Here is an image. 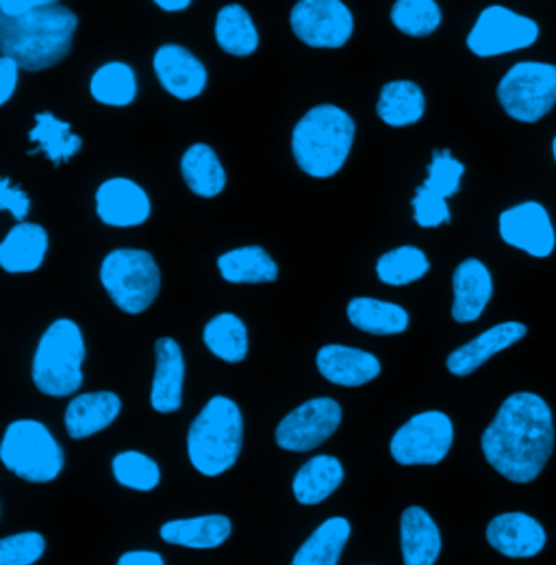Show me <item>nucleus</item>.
<instances>
[{"label": "nucleus", "instance_id": "f257e3e1", "mask_svg": "<svg viewBox=\"0 0 556 565\" xmlns=\"http://www.w3.org/2000/svg\"><path fill=\"white\" fill-rule=\"evenodd\" d=\"M489 466L511 483H531L555 450V420L548 403L531 392L509 396L481 439Z\"/></svg>", "mask_w": 556, "mask_h": 565}, {"label": "nucleus", "instance_id": "f03ea898", "mask_svg": "<svg viewBox=\"0 0 556 565\" xmlns=\"http://www.w3.org/2000/svg\"><path fill=\"white\" fill-rule=\"evenodd\" d=\"M76 26V13L62 4L22 15L0 13L2 55L15 60L22 71L53 68L68 57Z\"/></svg>", "mask_w": 556, "mask_h": 565}, {"label": "nucleus", "instance_id": "7ed1b4c3", "mask_svg": "<svg viewBox=\"0 0 556 565\" xmlns=\"http://www.w3.org/2000/svg\"><path fill=\"white\" fill-rule=\"evenodd\" d=\"M354 120L338 105L309 109L291 134V152L298 168L313 179L335 177L352 150Z\"/></svg>", "mask_w": 556, "mask_h": 565}, {"label": "nucleus", "instance_id": "20e7f679", "mask_svg": "<svg viewBox=\"0 0 556 565\" xmlns=\"http://www.w3.org/2000/svg\"><path fill=\"white\" fill-rule=\"evenodd\" d=\"M244 418L239 407L226 396H213L188 433V455L192 466L205 477L231 470L242 452Z\"/></svg>", "mask_w": 556, "mask_h": 565}, {"label": "nucleus", "instance_id": "39448f33", "mask_svg": "<svg viewBox=\"0 0 556 565\" xmlns=\"http://www.w3.org/2000/svg\"><path fill=\"white\" fill-rule=\"evenodd\" d=\"M85 340L76 322L57 320L42 335L33 356L35 387L55 398L74 394L83 385Z\"/></svg>", "mask_w": 556, "mask_h": 565}, {"label": "nucleus", "instance_id": "423d86ee", "mask_svg": "<svg viewBox=\"0 0 556 565\" xmlns=\"http://www.w3.org/2000/svg\"><path fill=\"white\" fill-rule=\"evenodd\" d=\"M0 461L29 483H51L64 470V450L42 423L18 420L4 430Z\"/></svg>", "mask_w": 556, "mask_h": 565}, {"label": "nucleus", "instance_id": "0eeeda50", "mask_svg": "<svg viewBox=\"0 0 556 565\" xmlns=\"http://www.w3.org/2000/svg\"><path fill=\"white\" fill-rule=\"evenodd\" d=\"M100 282L118 309L138 316L154 302L161 287V273L150 253L120 248L105 257Z\"/></svg>", "mask_w": 556, "mask_h": 565}, {"label": "nucleus", "instance_id": "6e6552de", "mask_svg": "<svg viewBox=\"0 0 556 565\" xmlns=\"http://www.w3.org/2000/svg\"><path fill=\"white\" fill-rule=\"evenodd\" d=\"M502 109L517 122H539L556 105V66L542 62H520L498 85Z\"/></svg>", "mask_w": 556, "mask_h": 565}, {"label": "nucleus", "instance_id": "1a4fd4ad", "mask_svg": "<svg viewBox=\"0 0 556 565\" xmlns=\"http://www.w3.org/2000/svg\"><path fill=\"white\" fill-rule=\"evenodd\" d=\"M539 40V24L533 18L520 15L502 4H491L481 11L468 35V49L477 57H498L524 51Z\"/></svg>", "mask_w": 556, "mask_h": 565}, {"label": "nucleus", "instance_id": "9d476101", "mask_svg": "<svg viewBox=\"0 0 556 565\" xmlns=\"http://www.w3.org/2000/svg\"><path fill=\"white\" fill-rule=\"evenodd\" d=\"M452 441V420L443 412H424L396 430L389 450L400 466H437L450 452Z\"/></svg>", "mask_w": 556, "mask_h": 565}, {"label": "nucleus", "instance_id": "9b49d317", "mask_svg": "<svg viewBox=\"0 0 556 565\" xmlns=\"http://www.w3.org/2000/svg\"><path fill=\"white\" fill-rule=\"evenodd\" d=\"M296 38L311 49H342L354 31V18L342 0H298L289 13Z\"/></svg>", "mask_w": 556, "mask_h": 565}, {"label": "nucleus", "instance_id": "f8f14e48", "mask_svg": "<svg viewBox=\"0 0 556 565\" xmlns=\"http://www.w3.org/2000/svg\"><path fill=\"white\" fill-rule=\"evenodd\" d=\"M342 423V407L333 398H313L287 414L277 428V444L289 452L322 446Z\"/></svg>", "mask_w": 556, "mask_h": 565}, {"label": "nucleus", "instance_id": "ddd939ff", "mask_svg": "<svg viewBox=\"0 0 556 565\" xmlns=\"http://www.w3.org/2000/svg\"><path fill=\"white\" fill-rule=\"evenodd\" d=\"M498 231L509 246L531 257L546 259L555 253V226L550 213L542 203L528 201L500 213Z\"/></svg>", "mask_w": 556, "mask_h": 565}, {"label": "nucleus", "instance_id": "4468645a", "mask_svg": "<svg viewBox=\"0 0 556 565\" xmlns=\"http://www.w3.org/2000/svg\"><path fill=\"white\" fill-rule=\"evenodd\" d=\"M152 68L161 87L179 100H192L207 87L209 72L192 51L179 44H165L157 49Z\"/></svg>", "mask_w": 556, "mask_h": 565}, {"label": "nucleus", "instance_id": "2eb2a0df", "mask_svg": "<svg viewBox=\"0 0 556 565\" xmlns=\"http://www.w3.org/2000/svg\"><path fill=\"white\" fill-rule=\"evenodd\" d=\"M544 526L528 513L511 511L495 515L487 526V542L491 548L511 559H531L546 546Z\"/></svg>", "mask_w": 556, "mask_h": 565}, {"label": "nucleus", "instance_id": "dca6fc26", "mask_svg": "<svg viewBox=\"0 0 556 565\" xmlns=\"http://www.w3.org/2000/svg\"><path fill=\"white\" fill-rule=\"evenodd\" d=\"M96 213L109 226H139L150 217V199L136 181L116 177L96 190Z\"/></svg>", "mask_w": 556, "mask_h": 565}, {"label": "nucleus", "instance_id": "f3484780", "mask_svg": "<svg viewBox=\"0 0 556 565\" xmlns=\"http://www.w3.org/2000/svg\"><path fill=\"white\" fill-rule=\"evenodd\" d=\"M154 379L150 390V405L159 414H174L183 405L185 359L181 347L172 338H161L154 344Z\"/></svg>", "mask_w": 556, "mask_h": 565}, {"label": "nucleus", "instance_id": "a211bd4d", "mask_svg": "<svg viewBox=\"0 0 556 565\" xmlns=\"http://www.w3.org/2000/svg\"><path fill=\"white\" fill-rule=\"evenodd\" d=\"M526 333H528V329L522 322L495 324L485 333H481L477 340H472V342L463 344L461 349H457L455 353H450V356L446 359V367L455 376H470L491 356H495V354L511 349L513 344H517L520 340H524Z\"/></svg>", "mask_w": 556, "mask_h": 565}, {"label": "nucleus", "instance_id": "6ab92c4d", "mask_svg": "<svg viewBox=\"0 0 556 565\" xmlns=\"http://www.w3.org/2000/svg\"><path fill=\"white\" fill-rule=\"evenodd\" d=\"M452 289H455L452 318L455 322L468 324V322H477L483 316L493 296V279L483 262L466 259L455 270Z\"/></svg>", "mask_w": 556, "mask_h": 565}, {"label": "nucleus", "instance_id": "aec40b11", "mask_svg": "<svg viewBox=\"0 0 556 565\" xmlns=\"http://www.w3.org/2000/svg\"><path fill=\"white\" fill-rule=\"evenodd\" d=\"M49 233L35 222L15 224L0 244V266L9 275L35 273L46 257Z\"/></svg>", "mask_w": 556, "mask_h": 565}, {"label": "nucleus", "instance_id": "412c9836", "mask_svg": "<svg viewBox=\"0 0 556 565\" xmlns=\"http://www.w3.org/2000/svg\"><path fill=\"white\" fill-rule=\"evenodd\" d=\"M316 363L327 381L342 387H361L381 374V361L374 354L340 344L320 349Z\"/></svg>", "mask_w": 556, "mask_h": 565}, {"label": "nucleus", "instance_id": "4be33fe9", "mask_svg": "<svg viewBox=\"0 0 556 565\" xmlns=\"http://www.w3.org/2000/svg\"><path fill=\"white\" fill-rule=\"evenodd\" d=\"M122 412V401L114 392L81 394L70 401L66 428L72 439L92 437L116 423Z\"/></svg>", "mask_w": 556, "mask_h": 565}, {"label": "nucleus", "instance_id": "5701e85b", "mask_svg": "<svg viewBox=\"0 0 556 565\" xmlns=\"http://www.w3.org/2000/svg\"><path fill=\"white\" fill-rule=\"evenodd\" d=\"M231 520L226 515H201L188 520L165 522L159 531L161 540L172 546L213 551L220 548L231 537Z\"/></svg>", "mask_w": 556, "mask_h": 565}, {"label": "nucleus", "instance_id": "b1692460", "mask_svg": "<svg viewBox=\"0 0 556 565\" xmlns=\"http://www.w3.org/2000/svg\"><path fill=\"white\" fill-rule=\"evenodd\" d=\"M400 544L405 565H435L439 559L441 535L435 520L421 507H409L403 513Z\"/></svg>", "mask_w": 556, "mask_h": 565}, {"label": "nucleus", "instance_id": "393cba45", "mask_svg": "<svg viewBox=\"0 0 556 565\" xmlns=\"http://www.w3.org/2000/svg\"><path fill=\"white\" fill-rule=\"evenodd\" d=\"M348 320L370 335H400L409 329V313L400 305L376 298H352L348 302Z\"/></svg>", "mask_w": 556, "mask_h": 565}, {"label": "nucleus", "instance_id": "a878e982", "mask_svg": "<svg viewBox=\"0 0 556 565\" xmlns=\"http://www.w3.org/2000/svg\"><path fill=\"white\" fill-rule=\"evenodd\" d=\"M344 481V466L331 455L309 459L293 479V495L300 504H318L333 494Z\"/></svg>", "mask_w": 556, "mask_h": 565}, {"label": "nucleus", "instance_id": "bb28decb", "mask_svg": "<svg viewBox=\"0 0 556 565\" xmlns=\"http://www.w3.org/2000/svg\"><path fill=\"white\" fill-rule=\"evenodd\" d=\"M426 111V96L414 81H392L383 85L376 114L389 127H411Z\"/></svg>", "mask_w": 556, "mask_h": 565}, {"label": "nucleus", "instance_id": "cd10ccee", "mask_svg": "<svg viewBox=\"0 0 556 565\" xmlns=\"http://www.w3.org/2000/svg\"><path fill=\"white\" fill-rule=\"evenodd\" d=\"M215 42L233 57H250L259 49V31L242 4L233 2L217 11Z\"/></svg>", "mask_w": 556, "mask_h": 565}, {"label": "nucleus", "instance_id": "c85d7f7f", "mask_svg": "<svg viewBox=\"0 0 556 565\" xmlns=\"http://www.w3.org/2000/svg\"><path fill=\"white\" fill-rule=\"evenodd\" d=\"M181 174L201 199H215L226 188V170L207 143H194L181 157Z\"/></svg>", "mask_w": 556, "mask_h": 565}, {"label": "nucleus", "instance_id": "c756f323", "mask_svg": "<svg viewBox=\"0 0 556 565\" xmlns=\"http://www.w3.org/2000/svg\"><path fill=\"white\" fill-rule=\"evenodd\" d=\"M217 270L224 281L237 285L275 282L278 279L277 262L261 246H244L220 255Z\"/></svg>", "mask_w": 556, "mask_h": 565}, {"label": "nucleus", "instance_id": "7c9ffc66", "mask_svg": "<svg viewBox=\"0 0 556 565\" xmlns=\"http://www.w3.org/2000/svg\"><path fill=\"white\" fill-rule=\"evenodd\" d=\"M350 537L346 518H331L322 522L313 535L298 548L291 565H338Z\"/></svg>", "mask_w": 556, "mask_h": 565}, {"label": "nucleus", "instance_id": "2f4dec72", "mask_svg": "<svg viewBox=\"0 0 556 565\" xmlns=\"http://www.w3.org/2000/svg\"><path fill=\"white\" fill-rule=\"evenodd\" d=\"M89 94L109 107H129L138 98V76L129 64L111 62L92 74Z\"/></svg>", "mask_w": 556, "mask_h": 565}, {"label": "nucleus", "instance_id": "473e14b6", "mask_svg": "<svg viewBox=\"0 0 556 565\" xmlns=\"http://www.w3.org/2000/svg\"><path fill=\"white\" fill-rule=\"evenodd\" d=\"M29 140L38 143V148L29 150V154L44 152L55 166L70 161L83 146L81 138L72 134L68 122L55 118L49 111L35 116V127L29 134Z\"/></svg>", "mask_w": 556, "mask_h": 565}, {"label": "nucleus", "instance_id": "72a5a7b5", "mask_svg": "<svg viewBox=\"0 0 556 565\" xmlns=\"http://www.w3.org/2000/svg\"><path fill=\"white\" fill-rule=\"evenodd\" d=\"M203 342L217 359L239 363L248 354V329L235 313H220L209 320Z\"/></svg>", "mask_w": 556, "mask_h": 565}, {"label": "nucleus", "instance_id": "f704fd0d", "mask_svg": "<svg viewBox=\"0 0 556 565\" xmlns=\"http://www.w3.org/2000/svg\"><path fill=\"white\" fill-rule=\"evenodd\" d=\"M428 270L430 262L416 246L394 248L385 253L376 264V277L392 287H405L419 281Z\"/></svg>", "mask_w": 556, "mask_h": 565}, {"label": "nucleus", "instance_id": "c9c22d12", "mask_svg": "<svg viewBox=\"0 0 556 565\" xmlns=\"http://www.w3.org/2000/svg\"><path fill=\"white\" fill-rule=\"evenodd\" d=\"M441 9L437 0H396L392 7L394 26L411 38H426L441 24Z\"/></svg>", "mask_w": 556, "mask_h": 565}, {"label": "nucleus", "instance_id": "e433bc0d", "mask_svg": "<svg viewBox=\"0 0 556 565\" xmlns=\"http://www.w3.org/2000/svg\"><path fill=\"white\" fill-rule=\"evenodd\" d=\"M114 477L120 486L136 492H152L161 481V470L157 461L138 450H127L114 459Z\"/></svg>", "mask_w": 556, "mask_h": 565}, {"label": "nucleus", "instance_id": "4c0bfd02", "mask_svg": "<svg viewBox=\"0 0 556 565\" xmlns=\"http://www.w3.org/2000/svg\"><path fill=\"white\" fill-rule=\"evenodd\" d=\"M466 174V166L455 159L448 150L432 152L426 181L419 185L424 192L437 196V199H452L461 190V179Z\"/></svg>", "mask_w": 556, "mask_h": 565}, {"label": "nucleus", "instance_id": "58836bf2", "mask_svg": "<svg viewBox=\"0 0 556 565\" xmlns=\"http://www.w3.org/2000/svg\"><path fill=\"white\" fill-rule=\"evenodd\" d=\"M46 540L35 533H18L0 540V565H33L42 559Z\"/></svg>", "mask_w": 556, "mask_h": 565}, {"label": "nucleus", "instance_id": "ea45409f", "mask_svg": "<svg viewBox=\"0 0 556 565\" xmlns=\"http://www.w3.org/2000/svg\"><path fill=\"white\" fill-rule=\"evenodd\" d=\"M411 207H414V220H416L417 226H421V228H435V226L448 224L452 220L448 201L437 199V196L424 192L421 188H417Z\"/></svg>", "mask_w": 556, "mask_h": 565}, {"label": "nucleus", "instance_id": "a19ab883", "mask_svg": "<svg viewBox=\"0 0 556 565\" xmlns=\"http://www.w3.org/2000/svg\"><path fill=\"white\" fill-rule=\"evenodd\" d=\"M0 210L11 213L18 222H24L31 210L29 196L20 188H11V181L7 177L0 181Z\"/></svg>", "mask_w": 556, "mask_h": 565}, {"label": "nucleus", "instance_id": "79ce46f5", "mask_svg": "<svg viewBox=\"0 0 556 565\" xmlns=\"http://www.w3.org/2000/svg\"><path fill=\"white\" fill-rule=\"evenodd\" d=\"M18 78H20L18 62L2 55L0 57V105L9 103V98L18 89Z\"/></svg>", "mask_w": 556, "mask_h": 565}, {"label": "nucleus", "instance_id": "37998d69", "mask_svg": "<svg viewBox=\"0 0 556 565\" xmlns=\"http://www.w3.org/2000/svg\"><path fill=\"white\" fill-rule=\"evenodd\" d=\"M55 4H60V0H0V13L22 15V13H31V11L55 7Z\"/></svg>", "mask_w": 556, "mask_h": 565}, {"label": "nucleus", "instance_id": "c03bdc74", "mask_svg": "<svg viewBox=\"0 0 556 565\" xmlns=\"http://www.w3.org/2000/svg\"><path fill=\"white\" fill-rule=\"evenodd\" d=\"M118 565H165L163 564V557L159 553H152V551H131V553H125Z\"/></svg>", "mask_w": 556, "mask_h": 565}, {"label": "nucleus", "instance_id": "a18cd8bd", "mask_svg": "<svg viewBox=\"0 0 556 565\" xmlns=\"http://www.w3.org/2000/svg\"><path fill=\"white\" fill-rule=\"evenodd\" d=\"M159 9H163V11H170V13H177V11H185L190 4H192V0H152Z\"/></svg>", "mask_w": 556, "mask_h": 565}, {"label": "nucleus", "instance_id": "49530a36", "mask_svg": "<svg viewBox=\"0 0 556 565\" xmlns=\"http://www.w3.org/2000/svg\"><path fill=\"white\" fill-rule=\"evenodd\" d=\"M553 154H555V161H556V136H555V140H553Z\"/></svg>", "mask_w": 556, "mask_h": 565}]
</instances>
